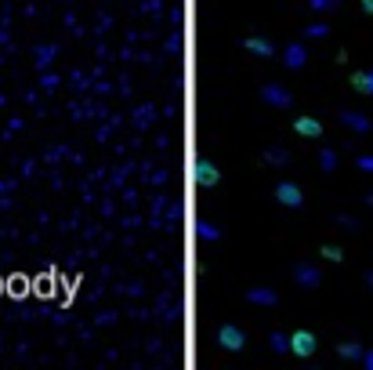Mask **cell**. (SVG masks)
<instances>
[{
    "label": "cell",
    "instance_id": "cell-1",
    "mask_svg": "<svg viewBox=\"0 0 373 370\" xmlns=\"http://www.w3.org/2000/svg\"><path fill=\"white\" fill-rule=\"evenodd\" d=\"M316 349H319V337H316L312 330H294V334H290V352H294L297 359H312Z\"/></svg>",
    "mask_w": 373,
    "mask_h": 370
},
{
    "label": "cell",
    "instance_id": "cell-2",
    "mask_svg": "<svg viewBox=\"0 0 373 370\" xmlns=\"http://www.w3.org/2000/svg\"><path fill=\"white\" fill-rule=\"evenodd\" d=\"M217 345H222L225 352H243L246 349V334L236 323H222L217 327Z\"/></svg>",
    "mask_w": 373,
    "mask_h": 370
},
{
    "label": "cell",
    "instance_id": "cell-3",
    "mask_svg": "<svg viewBox=\"0 0 373 370\" xmlns=\"http://www.w3.org/2000/svg\"><path fill=\"white\" fill-rule=\"evenodd\" d=\"M272 196H275V203H283L287 211H301V207H304V193L297 189L294 181H287V178L275 185V193H272Z\"/></svg>",
    "mask_w": 373,
    "mask_h": 370
},
{
    "label": "cell",
    "instance_id": "cell-4",
    "mask_svg": "<svg viewBox=\"0 0 373 370\" xmlns=\"http://www.w3.org/2000/svg\"><path fill=\"white\" fill-rule=\"evenodd\" d=\"M294 280H297L301 291H316V287L323 284V272H319V265H312V262H297V265H294Z\"/></svg>",
    "mask_w": 373,
    "mask_h": 370
},
{
    "label": "cell",
    "instance_id": "cell-5",
    "mask_svg": "<svg viewBox=\"0 0 373 370\" xmlns=\"http://www.w3.org/2000/svg\"><path fill=\"white\" fill-rule=\"evenodd\" d=\"M217 181H222V167L214 160H196V185L200 189H214Z\"/></svg>",
    "mask_w": 373,
    "mask_h": 370
},
{
    "label": "cell",
    "instance_id": "cell-6",
    "mask_svg": "<svg viewBox=\"0 0 373 370\" xmlns=\"http://www.w3.org/2000/svg\"><path fill=\"white\" fill-rule=\"evenodd\" d=\"M261 99H265L268 106H275V109H290V106H294V95H290L283 84H268V87H261Z\"/></svg>",
    "mask_w": 373,
    "mask_h": 370
},
{
    "label": "cell",
    "instance_id": "cell-7",
    "mask_svg": "<svg viewBox=\"0 0 373 370\" xmlns=\"http://www.w3.org/2000/svg\"><path fill=\"white\" fill-rule=\"evenodd\" d=\"M294 131L301 138H323V120H316V116H294Z\"/></svg>",
    "mask_w": 373,
    "mask_h": 370
},
{
    "label": "cell",
    "instance_id": "cell-8",
    "mask_svg": "<svg viewBox=\"0 0 373 370\" xmlns=\"http://www.w3.org/2000/svg\"><path fill=\"white\" fill-rule=\"evenodd\" d=\"M304 62H308L304 44H287V47H283V66H287V69H301Z\"/></svg>",
    "mask_w": 373,
    "mask_h": 370
},
{
    "label": "cell",
    "instance_id": "cell-9",
    "mask_svg": "<svg viewBox=\"0 0 373 370\" xmlns=\"http://www.w3.org/2000/svg\"><path fill=\"white\" fill-rule=\"evenodd\" d=\"M340 123H345V128H348V131H355V135L369 131V120H366L362 113H340Z\"/></svg>",
    "mask_w": 373,
    "mask_h": 370
},
{
    "label": "cell",
    "instance_id": "cell-10",
    "mask_svg": "<svg viewBox=\"0 0 373 370\" xmlns=\"http://www.w3.org/2000/svg\"><path fill=\"white\" fill-rule=\"evenodd\" d=\"M243 47H246V51H254V55H265V58H272V55H275L272 40H265V37H246V40H243Z\"/></svg>",
    "mask_w": 373,
    "mask_h": 370
},
{
    "label": "cell",
    "instance_id": "cell-11",
    "mask_svg": "<svg viewBox=\"0 0 373 370\" xmlns=\"http://www.w3.org/2000/svg\"><path fill=\"white\" fill-rule=\"evenodd\" d=\"M246 301H251V305H275L279 294L268 291V287H254V291H246Z\"/></svg>",
    "mask_w": 373,
    "mask_h": 370
},
{
    "label": "cell",
    "instance_id": "cell-12",
    "mask_svg": "<svg viewBox=\"0 0 373 370\" xmlns=\"http://www.w3.org/2000/svg\"><path fill=\"white\" fill-rule=\"evenodd\" d=\"M352 87L362 91V95H373V69H355L352 73Z\"/></svg>",
    "mask_w": 373,
    "mask_h": 370
},
{
    "label": "cell",
    "instance_id": "cell-13",
    "mask_svg": "<svg viewBox=\"0 0 373 370\" xmlns=\"http://www.w3.org/2000/svg\"><path fill=\"white\" fill-rule=\"evenodd\" d=\"M337 356H340V359H362V345L345 342V345H337Z\"/></svg>",
    "mask_w": 373,
    "mask_h": 370
},
{
    "label": "cell",
    "instance_id": "cell-14",
    "mask_svg": "<svg viewBox=\"0 0 373 370\" xmlns=\"http://www.w3.org/2000/svg\"><path fill=\"white\" fill-rule=\"evenodd\" d=\"M200 240H203V243L222 240V229H217V225H210V222H200Z\"/></svg>",
    "mask_w": 373,
    "mask_h": 370
},
{
    "label": "cell",
    "instance_id": "cell-15",
    "mask_svg": "<svg viewBox=\"0 0 373 370\" xmlns=\"http://www.w3.org/2000/svg\"><path fill=\"white\" fill-rule=\"evenodd\" d=\"M272 352H290V334H272Z\"/></svg>",
    "mask_w": 373,
    "mask_h": 370
},
{
    "label": "cell",
    "instance_id": "cell-16",
    "mask_svg": "<svg viewBox=\"0 0 373 370\" xmlns=\"http://www.w3.org/2000/svg\"><path fill=\"white\" fill-rule=\"evenodd\" d=\"M326 262H340V258H345V251H340V247H333V243H323V251H319Z\"/></svg>",
    "mask_w": 373,
    "mask_h": 370
},
{
    "label": "cell",
    "instance_id": "cell-17",
    "mask_svg": "<svg viewBox=\"0 0 373 370\" xmlns=\"http://www.w3.org/2000/svg\"><path fill=\"white\" fill-rule=\"evenodd\" d=\"M319 164H323V171H333V167H337V157H333L330 149H323V152H319Z\"/></svg>",
    "mask_w": 373,
    "mask_h": 370
},
{
    "label": "cell",
    "instance_id": "cell-18",
    "mask_svg": "<svg viewBox=\"0 0 373 370\" xmlns=\"http://www.w3.org/2000/svg\"><path fill=\"white\" fill-rule=\"evenodd\" d=\"M265 160H268V164H287V149H272V152H265Z\"/></svg>",
    "mask_w": 373,
    "mask_h": 370
},
{
    "label": "cell",
    "instance_id": "cell-19",
    "mask_svg": "<svg viewBox=\"0 0 373 370\" xmlns=\"http://www.w3.org/2000/svg\"><path fill=\"white\" fill-rule=\"evenodd\" d=\"M308 4H312V11H333L337 0H308Z\"/></svg>",
    "mask_w": 373,
    "mask_h": 370
},
{
    "label": "cell",
    "instance_id": "cell-20",
    "mask_svg": "<svg viewBox=\"0 0 373 370\" xmlns=\"http://www.w3.org/2000/svg\"><path fill=\"white\" fill-rule=\"evenodd\" d=\"M304 33H308V37H326V26H323V22H312Z\"/></svg>",
    "mask_w": 373,
    "mask_h": 370
},
{
    "label": "cell",
    "instance_id": "cell-21",
    "mask_svg": "<svg viewBox=\"0 0 373 370\" xmlns=\"http://www.w3.org/2000/svg\"><path fill=\"white\" fill-rule=\"evenodd\" d=\"M355 164H359V171H373V157H359Z\"/></svg>",
    "mask_w": 373,
    "mask_h": 370
},
{
    "label": "cell",
    "instance_id": "cell-22",
    "mask_svg": "<svg viewBox=\"0 0 373 370\" xmlns=\"http://www.w3.org/2000/svg\"><path fill=\"white\" fill-rule=\"evenodd\" d=\"M359 4H362V11H366V15H373V0H359Z\"/></svg>",
    "mask_w": 373,
    "mask_h": 370
},
{
    "label": "cell",
    "instance_id": "cell-23",
    "mask_svg": "<svg viewBox=\"0 0 373 370\" xmlns=\"http://www.w3.org/2000/svg\"><path fill=\"white\" fill-rule=\"evenodd\" d=\"M366 284H369V287H373V272H369V276H366Z\"/></svg>",
    "mask_w": 373,
    "mask_h": 370
},
{
    "label": "cell",
    "instance_id": "cell-24",
    "mask_svg": "<svg viewBox=\"0 0 373 370\" xmlns=\"http://www.w3.org/2000/svg\"><path fill=\"white\" fill-rule=\"evenodd\" d=\"M366 203H369V207H373V193H369V196H366Z\"/></svg>",
    "mask_w": 373,
    "mask_h": 370
}]
</instances>
